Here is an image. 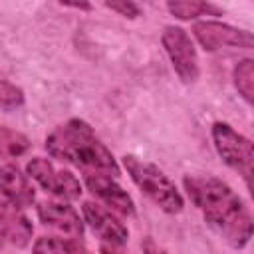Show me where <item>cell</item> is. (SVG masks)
<instances>
[{
  "instance_id": "cell-11",
  "label": "cell",
  "mask_w": 254,
  "mask_h": 254,
  "mask_svg": "<svg viewBox=\"0 0 254 254\" xmlns=\"http://www.w3.org/2000/svg\"><path fill=\"white\" fill-rule=\"evenodd\" d=\"M38 218L44 226L56 228L73 238L83 236V222L77 210L64 200H42L38 204Z\"/></svg>"
},
{
  "instance_id": "cell-15",
  "label": "cell",
  "mask_w": 254,
  "mask_h": 254,
  "mask_svg": "<svg viewBox=\"0 0 254 254\" xmlns=\"http://www.w3.org/2000/svg\"><path fill=\"white\" fill-rule=\"evenodd\" d=\"M30 149V139L6 125H0V157L2 159H16Z\"/></svg>"
},
{
  "instance_id": "cell-13",
  "label": "cell",
  "mask_w": 254,
  "mask_h": 254,
  "mask_svg": "<svg viewBox=\"0 0 254 254\" xmlns=\"http://www.w3.org/2000/svg\"><path fill=\"white\" fill-rule=\"evenodd\" d=\"M34 254H89L77 240L62 236H40L34 246Z\"/></svg>"
},
{
  "instance_id": "cell-20",
  "label": "cell",
  "mask_w": 254,
  "mask_h": 254,
  "mask_svg": "<svg viewBox=\"0 0 254 254\" xmlns=\"http://www.w3.org/2000/svg\"><path fill=\"white\" fill-rule=\"evenodd\" d=\"M99 254H123V252H119V250H117V246H109V244H103V246L99 248Z\"/></svg>"
},
{
  "instance_id": "cell-21",
  "label": "cell",
  "mask_w": 254,
  "mask_h": 254,
  "mask_svg": "<svg viewBox=\"0 0 254 254\" xmlns=\"http://www.w3.org/2000/svg\"><path fill=\"white\" fill-rule=\"evenodd\" d=\"M64 6H67V8H77V10H89V8H91L89 4H64Z\"/></svg>"
},
{
  "instance_id": "cell-8",
  "label": "cell",
  "mask_w": 254,
  "mask_h": 254,
  "mask_svg": "<svg viewBox=\"0 0 254 254\" xmlns=\"http://www.w3.org/2000/svg\"><path fill=\"white\" fill-rule=\"evenodd\" d=\"M36 200V190L26 175L14 165L0 167V206L4 210H22Z\"/></svg>"
},
{
  "instance_id": "cell-6",
  "label": "cell",
  "mask_w": 254,
  "mask_h": 254,
  "mask_svg": "<svg viewBox=\"0 0 254 254\" xmlns=\"http://www.w3.org/2000/svg\"><path fill=\"white\" fill-rule=\"evenodd\" d=\"M26 171L44 190L52 192L54 196H60L65 200H73L81 196V183L77 181V177L69 171L56 169L44 157L30 159L26 165Z\"/></svg>"
},
{
  "instance_id": "cell-17",
  "label": "cell",
  "mask_w": 254,
  "mask_h": 254,
  "mask_svg": "<svg viewBox=\"0 0 254 254\" xmlns=\"http://www.w3.org/2000/svg\"><path fill=\"white\" fill-rule=\"evenodd\" d=\"M24 105V91L14 85L8 79L0 77V109L2 111H14Z\"/></svg>"
},
{
  "instance_id": "cell-19",
  "label": "cell",
  "mask_w": 254,
  "mask_h": 254,
  "mask_svg": "<svg viewBox=\"0 0 254 254\" xmlns=\"http://www.w3.org/2000/svg\"><path fill=\"white\" fill-rule=\"evenodd\" d=\"M141 248H143V254H169L163 246H159L151 236H145L141 240Z\"/></svg>"
},
{
  "instance_id": "cell-1",
  "label": "cell",
  "mask_w": 254,
  "mask_h": 254,
  "mask_svg": "<svg viewBox=\"0 0 254 254\" xmlns=\"http://www.w3.org/2000/svg\"><path fill=\"white\" fill-rule=\"evenodd\" d=\"M185 190L202 212L206 224L232 248H244L252 238V214L246 202L224 181L204 175H185Z\"/></svg>"
},
{
  "instance_id": "cell-5",
  "label": "cell",
  "mask_w": 254,
  "mask_h": 254,
  "mask_svg": "<svg viewBox=\"0 0 254 254\" xmlns=\"http://www.w3.org/2000/svg\"><path fill=\"white\" fill-rule=\"evenodd\" d=\"M161 44L181 81L194 83L198 79L200 67H198V56H196L194 44L187 34V30H183L181 26H165L161 34Z\"/></svg>"
},
{
  "instance_id": "cell-3",
  "label": "cell",
  "mask_w": 254,
  "mask_h": 254,
  "mask_svg": "<svg viewBox=\"0 0 254 254\" xmlns=\"http://www.w3.org/2000/svg\"><path fill=\"white\" fill-rule=\"evenodd\" d=\"M123 167L129 173L131 181L139 187V190L151 198L163 212L167 214H177L183 210L185 200L175 183L153 163L143 161L135 155H125L123 157Z\"/></svg>"
},
{
  "instance_id": "cell-12",
  "label": "cell",
  "mask_w": 254,
  "mask_h": 254,
  "mask_svg": "<svg viewBox=\"0 0 254 254\" xmlns=\"http://www.w3.org/2000/svg\"><path fill=\"white\" fill-rule=\"evenodd\" d=\"M32 222L18 210H0V244L8 242L18 248L28 246L32 238Z\"/></svg>"
},
{
  "instance_id": "cell-2",
  "label": "cell",
  "mask_w": 254,
  "mask_h": 254,
  "mask_svg": "<svg viewBox=\"0 0 254 254\" xmlns=\"http://www.w3.org/2000/svg\"><path fill=\"white\" fill-rule=\"evenodd\" d=\"M46 151L64 163L81 169L85 175L117 177L119 165L95 131L81 119H67L46 137Z\"/></svg>"
},
{
  "instance_id": "cell-7",
  "label": "cell",
  "mask_w": 254,
  "mask_h": 254,
  "mask_svg": "<svg viewBox=\"0 0 254 254\" xmlns=\"http://www.w3.org/2000/svg\"><path fill=\"white\" fill-rule=\"evenodd\" d=\"M192 34L206 52H220L226 48L252 50L254 46V38L248 30H240L230 24L212 22V20L196 22L192 26Z\"/></svg>"
},
{
  "instance_id": "cell-9",
  "label": "cell",
  "mask_w": 254,
  "mask_h": 254,
  "mask_svg": "<svg viewBox=\"0 0 254 254\" xmlns=\"http://www.w3.org/2000/svg\"><path fill=\"white\" fill-rule=\"evenodd\" d=\"M81 212H83V220L89 224V228L109 246H121L127 242L129 230L125 228V224L105 206L85 200L81 204Z\"/></svg>"
},
{
  "instance_id": "cell-16",
  "label": "cell",
  "mask_w": 254,
  "mask_h": 254,
  "mask_svg": "<svg viewBox=\"0 0 254 254\" xmlns=\"http://www.w3.org/2000/svg\"><path fill=\"white\" fill-rule=\"evenodd\" d=\"M234 85L238 89V93L244 97L246 103H252V95H254V62L250 58L240 60L234 67Z\"/></svg>"
},
{
  "instance_id": "cell-4",
  "label": "cell",
  "mask_w": 254,
  "mask_h": 254,
  "mask_svg": "<svg viewBox=\"0 0 254 254\" xmlns=\"http://www.w3.org/2000/svg\"><path fill=\"white\" fill-rule=\"evenodd\" d=\"M212 141L220 159L236 171L248 189H252V143L242 133L234 131L228 123L216 121L212 125Z\"/></svg>"
},
{
  "instance_id": "cell-10",
  "label": "cell",
  "mask_w": 254,
  "mask_h": 254,
  "mask_svg": "<svg viewBox=\"0 0 254 254\" xmlns=\"http://www.w3.org/2000/svg\"><path fill=\"white\" fill-rule=\"evenodd\" d=\"M85 187L95 198H99L113 212L123 214V216H133L135 214L133 198L129 196L127 190H123L121 185H117V181L113 177H107V175H85Z\"/></svg>"
},
{
  "instance_id": "cell-18",
  "label": "cell",
  "mask_w": 254,
  "mask_h": 254,
  "mask_svg": "<svg viewBox=\"0 0 254 254\" xmlns=\"http://www.w3.org/2000/svg\"><path fill=\"white\" fill-rule=\"evenodd\" d=\"M105 8H109L111 12H117L119 16L123 18H137L141 16V8L135 4V2H129V0H121V2H105Z\"/></svg>"
},
{
  "instance_id": "cell-22",
  "label": "cell",
  "mask_w": 254,
  "mask_h": 254,
  "mask_svg": "<svg viewBox=\"0 0 254 254\" xmlns=\"http://www.w3.org/2000/svg\"><path fill=\"white\" fill-rule=\"evenodd\" d=\"M0 246H2V244H0Z\"/></svg>"
},
{
  "instance_id": "cell-14",
  "label": "cell",
  "mask_w": 254,
  "mask_h": 254,
  "mask_svg": "<svg viewBox=\"0 0 254 254\" xmlns=\"http://www.w3.org/2000/svg\"><path fill=\"white\" fill-rule=\"evenodd\" d=\"M167 10L179 20H194L198 16H222V8L210 2H169Z\"/></svg>"
}]
</instances>
